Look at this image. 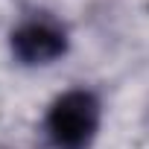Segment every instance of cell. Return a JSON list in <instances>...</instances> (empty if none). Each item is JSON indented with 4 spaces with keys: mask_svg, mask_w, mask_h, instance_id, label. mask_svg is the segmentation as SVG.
Segmentation results:
<instances>
[{
    "mask_svg": "<svg viewBox=\"0 0 149 149\" xmlns=\"http://www.w3.org/2000/svg\"><path fill=\"white\" fill-rule=\"evenodd\" d=\"M100 129V102L88 91H67L47 114V134L56 149H88Z\"/></svg>",
    "mask_w": 149,
    "mask_h": 149,
    "instance_id": "1",
    "label": "cell"
},
{
    "mask_svg": "<svg viewBox=\"0 0 149 149\" xmlns=\"http://www.w3.org/2000/svg\"><path fill=\"white\" fill-rule=\"evenodd\" d=\"M67 47V38H64V29L56 26L53 21H29L24 24L15 35H12V50L21 61L26 64H44V61H53L64 53Z\"/></svg>",
    "mask_w": 149,
    "mask_h": 149,
    "instance_id": "2",
    "label": "cell"
}]
</instances>
